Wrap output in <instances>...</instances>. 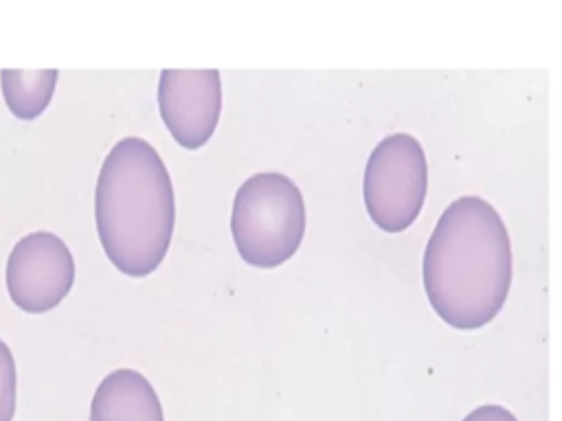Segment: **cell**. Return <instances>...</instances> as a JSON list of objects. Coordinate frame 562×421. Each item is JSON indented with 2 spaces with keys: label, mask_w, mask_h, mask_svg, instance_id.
<instances>
[{
  "label": "cell",
  "mask_w": 562,
  "mask_h": 421,
  "mask_svg": "<svg viewBox=\"0 0 562 421\" xmlns=\"http://www.w3.org/2000/svg\"><path fill=\"white\" fill-rule=\"evenodd\" d=\"M231 230L239 257L255 268H277L301 246L305 202L283 173L250 175L235 193Z\"/></svg>",
  "instance_id": "cell-3"
},
{
  "label": "cell",
  "mask_w": 562,
  "mask_h": 421,
  "mask_svg": "<svg viewBox=\"0 0 562 421\" xmlns=\"http://www.w3.org/2000/svg\"><path fill=\"white\" fill-rule=\"evenodd\" d=\"M90 421H165V417L149 379L138 371L119 368L97 386Z\"/></svg>",
  "instance_id": "cell-7"
},
{
  "label": "cell",
  "mask_w": 562,
  "mask_h": 421,
  "mask_svg": "<svg viewBox=\"0 0 562 421\" xmlns=\"http://www.w3.org/2000/svg\"><path fill=\"white\" fill-rule=\"evenodd\" d=\"M463 421H518L507 408L498 406V403H483L479 408H474L472 412H468L463 417Z\"/></svg>",
  "instance_id": "cell-10"
},
{
  "label": "cell",
  "mask_w": 562,
  "mask_h": 421,
  "mask_svg": "<svg viewBox=\"0 0 562 421\" xmlns=\"http://www.w3.org/2000/svg\"><path fill=\"white\" fill-rule=\"evenodd\" d=\"M158 107L173 140L184 149H200L217 127L222 110L220 72L213 68L162 70Z\"/></svg>",
  "instance_id": "cell-6"
},
{
  "label": "cell",
  "mask_w": 562,
  "mask_h": 421,
  "mask_svg": "<svg viewBox=\"0 0 562 421\" xmlns=\"http://www.w3.org/2000/svg\"><path fill=\"white\" fill-rule=\"evenodd\" d=\"M15 412V362L4 340H0V421H11Z\"/></svg>",
  "instance_id": "cell-9"
},
{
  "label": "cell",
  "mask_w": 562,
  "mask_h": 421,
  "mask_svg": "<svg viewBox=\"0 0 562 421\" xmlns=\"http://www.w3.org/2000/svg\"><path fill=\"white\" fill-rule=\"evenodd\" d=\"M428 164L419 140L397 132L382 138L364 167V206L373 224L386 232L408 228L426 200Z\"/></svg>",
  "instance_id": "cell-4"
},
{
  "label": "cell",
  "mask_w": 562,
  "mask_h": 421,
  "mask_svg": "<svg viewBox=\"0 0 562 421\" xmlns=\"http://www.w3.org/2000/svg\"><path fill=\"white\" fill-rule=\"evenodd\" d=\"M422 281L435 314L454 329L485 327L501 311L512 285V243L487 200L461 195L439 215Z\"/></svg>",
  "instance_id": "cell-1"
},
{
  "label": "cell",
  "mask_w": 562,
  "mask_h": 421,
  "mask_svg": "<svg viewBox=\"0 0 562 421\" xmlns=\"http://www.w3.org/2000/svg\"><path fill=\"white\" fill-rule=\"evenodd\" d=\"M0 81L9 110L18 118L31 121L46 110L55 90L57 70H2Z\"/></svg>",
  "instance_id": "cell-8"
},
{
  "label": "cell",
  "mask_w": 562,
  "mask_h": 421,
  "mask_svg": "<svg viewBox=\"0 0 562 421\" xmlns=\"http://www.w3.org/2000/svg\"><path fill=\"white\" fill-rule=\"evenodd\" d=\"M99 241L127 276L154 272L171 243L176 202L169 171L143 138L127 136L105 156L94 193Z\"/></svg>",
  "instance_id": "cell-2"
},
{
  "label": "cell",
  "mask_w": 562,
  "mask_h": 421,
  "mask_svg": "<svg viewBox=\"0 0 562 421\" xmlns=\"http://www.w3.org/2000/svg\"><path fill=\"white\" fill-rule=\"evenodd\" d=\"M9 298L29 314H44L61 303L75 281L68 246L53 232H29L7 261Z\"/></svg>",
  "instance_id": "cell-5"
}]
</instances>
